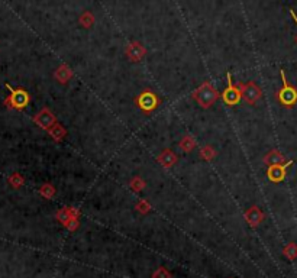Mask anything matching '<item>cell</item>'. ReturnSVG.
<instances>
[{
    "instance_id": "cell-1",
    "label": "cell",
    "mask_w": 297,
    "mask_h": 278,
    "mask_svg": "<svg viewBox=\"0 0 297 278\" xmlns=\"http://www.w3.org/2000/svg\"><path fill=\"white\" fill-rule=\"evenodd\" d=\"M281 78H283V89L278 92V100L283 106L286 107H292L297 103V89L293 87L292 84H289V81L286 80V74L281 70Z\"/></svg>"
},
{
    "instance_id": "cell-2",
    "label": "cell",
    "mask_w": 297,
    "mask_h": 278,
    "mask_svg": "<svg viewBox=\"0 0 297 278\" xmlns=\"http://www.w3.org/2000/svg\"><path fill=\"white\" fill-rule=\"evenodd\" d=\"M228 80H229V83H228V89H226V92H225V94H223V99H225L226 103H229V104H235V103L239 101L241 94H239V92L232 86V83H231V74H228Z\"/></svg>"
},
{
    "instance_id": "cell-3",
    "label": "cell",
    "mask_w": 297,
    "mask_h": 278,
    "mask_svg": "<svg viewBox=\"0 0 297 278\" xmlns=\"http://www.w3.org/2000/svg\"><path fill=\"white\" fill-rule=\"evenodd\" d=\"M9 87V86H7ZM10 89V87H9ZM12 90V89H10ZM28 100H29V97H28V94H26V92L24 90H12V96H10V103L15 106V107H24L28 104Z\"/></svg>"
},
{
    "instance_id": "cell-4",
    "label": "cell",
    "mask_w": 297,
    "mask_h": 278,
    "mask_svg": "<svg viewBox=\"0 0 297 278\" xmlns=\"http://www.w3.org/2000/svg\"><path fill=\"white\" fill-rule=\"evenodd\" d=\"M292 162H287L286 165H272L271 168L268 170V178L271 180V181H275V183H278V181H281V180H284L286 177V167H289Z\"/></svg>"
},
{
    "instance_id": "cell-5",
    "label": "cell",
    "mask_w": 297,
    "mask_h": 278,
    "mask_svg": "<svg viewBox=\"0 0 297 278\" xmlns=\"http://www.w3.org/2000/svg\"><path fill=\"white\" fill-rule=\"evenodd\" d=\"M290 15H292V18H293V19H295V22H296V24H297V16H296V13H295V12H293V10H290Z\"/></svg>"
}]
</instances>
